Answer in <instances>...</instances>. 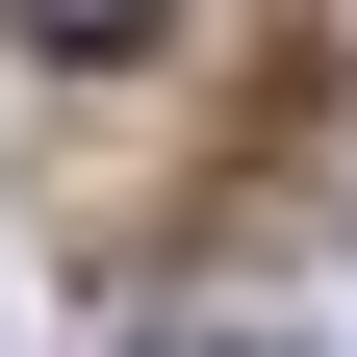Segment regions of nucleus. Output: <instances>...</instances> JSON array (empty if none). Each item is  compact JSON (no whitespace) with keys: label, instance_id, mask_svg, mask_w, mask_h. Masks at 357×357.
I'll use <instances>...</instances> for the list:
<instances>
[{"label":"nucleus","instance_id":"f257e3e1","mask_svg":"<svg viewBox=\"0 0 357 357\" xmlns=\"http://www.w3.org/2000/svg\"><path fill=\"white\" fill-rule=\"evenodd\" d=\"M26 26H52V52H153V0H26Z\"/></svg>","mask_w":357,"mask_h":357},{"label":"nucleus","instance_id":"f03ea898","mask_svg":"<svg viewBox=\"0 0 357 357\" xmlns=\"http://www.w3.org/2000/svg\"><path fill=\"white\" fill-rule=\"evenodd\" d=\"M153 357H255V332H153Z\"/></svg>","mask_w":357,"mask_h":357}]
</instances>
